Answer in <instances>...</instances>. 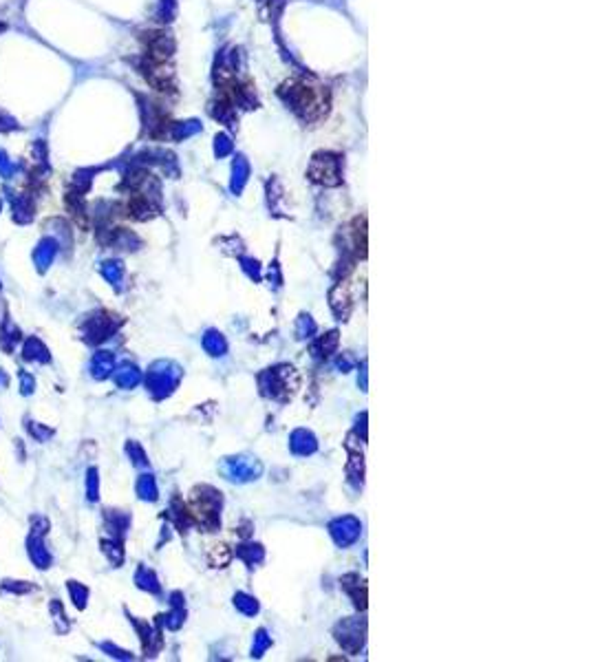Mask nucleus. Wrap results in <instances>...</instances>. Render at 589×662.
<instances>
[{
    "label": "nucleus",
    "instance_id": "obj_11",
    "mask_svg": "<svg viewBox=\"0 0 589 662\" xmlns=\"http://www.w3.org/2000/svg\"><path fill=\"white\" fill-rule=\"evenodd\" d=\"M290 450L296 457H309L318 450V439L309 429H294L290 435Z\"/></svg>",
    "mask_w": 589,
    "mask_h": 662
},
{
    "label": "nucleus",
    "instance_id": "obj_19",
    "mask_svg": "<svg viewBox=\"0 0 589 662\" xmlns=\"http://www.w3.org/2000/svg\"><path fill=\"white\" fill-rule=\"evenodd\" d=\"M269 647H272V636L267 634L265 627H259L257 634H254V640H252V651H250V656H252V658H263Z\"/></svg>",
    "mask_w": 589,
    "mask_h": 662
},
{
    "label": "nucleus",
    "instance_id": "obj_26",
    "mask_svg": "<svg viewBox=\"0 0 589 662\" xmlns=\"http://www.w3.org/2000/svg\"><path fill=\"white\" fill-rule=\"evenodd\" d=\"M356 435H360L362 441H367V411H362L356 417Z\"/></svg>",
    "mask_w": 589,
    "mask_h": 662
},
{
    "label": "nucleus",
    "instance_id": "obj_22",
    "mask_svg": "<svg viewBox=\"0 0 589 662\" xmlns=\"http://www.w3.org/2000/svg\"><path fill=\"white\" fill-rule=\"evenodd\" d=\"M139 495L144 497V499H150V501H155L157 499V486H155V479L153 477H141V481H139Z\"/></svg>",
    "mask_w": 589,
    "mask_h": 662
},
{
    "label": "nucleus",
    "instance_id": "obj_23",
    "mask_svg": "<svg viewBox=\"0 0 589 662\" xmlns=\"http://www.w3.org/2000/svg\"><path fill=\"white\" fill-rule=\"evenodd\" d=\"M245 179H247V166H245L243 162H236V166H234V181H232V190H234V193L241 190L243 183H245Z\"/></svg>",
    "mask_w": 589,
    "mask_h": 662
},
{
    "label": "nucleus",
    "instance_id": "obj_27",
    "mask_svg": "<svg viewBox=\"0 0 589 662\" xmlns=\"http://www.w3.org/2000/svg\"><path fill=\"white\" fill-rule=\"evenodd\" d=\"M269 280H276L274 287L283 285V276H280V270H278V263H274L272 267H269Z\"/></svg>",
    "mask_w": 589,
    "mask_h": 662
},
{
    "label": "nucleus",
    "instance_id": "obj_15",
    "mask_svg": "<svg viewBox=\"0 0 589 662\" xmlns=\"http://www.w3.org/2000/svg\"><path fill=\"white\" fill-rule=\"evenodd\" d=\"M234 554L241 559L250 570H254V567L265 561V547L261 543H241V545H236Z\"/></svg>",
    "mask_w": 589,
    "mask_h": 662
},
{
    "label": "nucleus",
    "instance_id": "obj_17",
    "mask_svg": "<svg viewBox=\"0 0 589 662\" xmlns=\"http://www.w3.org/2000/svg\"><path fill=\"white\" fill-rule=\"evenodd\" d=\"M172 611L170 616H166V625L170 629H179L186 621V603H183V594L181 592H174L172 594Z\"/></svg>",
    "mask_w": 589,
    "mask_h": 662
},
{
    "label": "nucleus",
    "instance_id": "obj_24",
    "mask_svg": "<svg viewBox=\"0 0 589 662\" xmlns=\"http://www.w3.org/2000/svg\"><path fill=\"white\" fill-rule=\"evenodd\" d=\"M356 365H358V360H356L351 353H349V351H344V353H340V356L336 358V367H338L342 373H349Z\"/></svg>",
    "mask_w": 589,
    "mask_h": 662
},
{
    "label": "nucleus",
    "instance_id": "obj_2",
    "mask_svg": "<svg viewBox=\"0 0 589 662\" xmlns=\"http://www.w3.org/2000/svg\"><path fill=\"white\" fill-rule=\"evenodd\" d=\"M259 389L265 398L276 402H287L300 389V375L292 365L269 367L259 375Z\"/></svg>",
    "mask_w": 589,
    "mask_h": 662
},
{
    "label": "nucleus",
    "instance_id": "obj_18",
    "mask_svg": "<svg viewBox=\"0 0 589 662\" xmlns=\"http://www.w3.org/2000/svg\"><path fill=\"white\" fill-rule=\"evenodd\" d=\"M294 334L298 340H309L318 334V325L309 313H300V316L296 318V325H294Z\"/></svg>",
    "mask_w": 589,
    "mask_h": 662
},
{
    "label": "nucleus",
    "instance_id": "obj_7",
    "mask_svg": "<svg viewBox=\"0 0 589 662\" xmlns=\"http://www.w3.org/2000/svg\"><path fill=\"white\" fill-rule=\"evenodd\" d=\"M181 375L183 371L177 365H172V362H159L148 377V387L157 398H166L179 387Z\"/></svg>",
    "mask_w": 589,
    "mask_h": 662
},
{
    "label": "nucleus",
    "instance_id": "obj_13",
    "mask_svg": "<svg viewBox=\"0 0 589 662\" xmlns=\"http://www.w3.org/2000/svg\"><path fill=\"white\" fill-rule=\"evenodd\" d=\"M338 344H340V334L336 329L329 331V334H325V336H318L311 344L313 360H329L333 353H338Z\"/></svg>",
    "mask_w": 589,
    "mask_h": 662
},
{
    "label": "nucleus",
    "instance_id": "obj_20",
    "mask_svg": "<svg viewBox=\"0 0 589 662\" xmlns=\"http://www.w3.org/2000/svg\"><path fill=\"white\" fill-rule=\"evenodd\" d=\"M230 561H232V552H230V547H228L226 543H216V545L210 547V552H208V563H210L212 567H226Z\"/></svg>",
    "mask_w": 589,
    "mask_h": 662
},
{
    "label": "nucleus",
    "instance_id": "obj_12",
    "mask_svg": "<svg viewBox=\"0 0 589 662\" xmlns=\"http://www.w3.org/2000/svg\"><path fill=\"white\" fill-rule=\"evenodd\" d=\"M349 448V462H347V481L351 483L356 491H360L364 483V455L360 448H354L351 444H347Z\"/></svg>",
    "mask_w": 589,
    "mask_h": 662
},
{
    "label": "nucleus",
    "instance_id": "obj_21",
    "mask_svg": "<svg viewBox=\"0 0 589 662\" xmlns=\"http://www.w3.org/2000/svg\"><path fill=\"white\" fill-rule=\"evenodd\" d=\"M238 263H241V270L247 274V278H252L254 283H259V280L263 278L261 263H259L257 259H252V257H241V259H238Z\"/></svg>",
    "mask_w": 589,
    "mask_h": 662
},
{
    "label": "nucleus",
    "instance_id": "obj_1",
    "mask_svg": "<svg viewBox=\"0 0 589 662\" xmlns=\"http://www.w3.org/2000/svg\"><path fill=\"white\" fill-rule=\"evenodd\" d=\"M221 508H223L221 491L208 483L193 488V493H190V512H193L197 526L205 528L208 532H216L221 528Z\"/></svg>",
    "mask_w": 589,
    "mask_h": 662
},
{
    "label": "nucleus",
    "instance_id": "obj_9",
    "mask_svg": "<svg viewBox=\"0 0 589 662\" xmlns=\"http://www.w3.org/2000/svg\"><path fill=\"white\" fill-rule=\"evenodd\" d=\"M354 305H356V301H354V294H351V287H349V283L344 278L338 280L329 292V307L333 311V316H336L338 320H349V316H351V311H354Z\"/></svg>",
    "mask_w": 589,
    "mask_h": 662
},
{
    "label": "nucleus",
    "instance_id": "obj_6",
    "mask_svg": "<svg viewBox=\"0 0 589 662\" xmlns=\"http://www.w3.org/2000/svg\"><path fill=\"white\" fill-rule=\"evenodd\" d=\"M309 179L327 186V188H336L342 183V172H340V155L333 152H318L313 155L311 166H309Z\"/></svg>",
    "mask_w": 589,
    "mask_h": 662
},
{
    "label": "nucleus",
    "instance_id": "obj_5",
    "mask_svg": "<svg viewBox=\"0 0 589 662\" xmlns=\"http://www.w3.org/2000/svg\"><path fill=\"white\" fill-rule=\"evenodd\" d=\"M219 470L228 481L247 483V481H257L263 475V464L257 457H250V455H232V457H223Z\"/></svg>",
    "mask_w": 589,
    "mask_h": 662
},
{
    "label": "nucleus",
    "instance_id": "obj_14",
    "mask_svg": "<svg viewBox=\"0 0 589 662\" xmlns=\"http://www.w3.org/2000/svg\"><path fill=\"white\" fill-rule=\"evenodd\" d=\"M201 344H203L205 353H208L210 358H221V356L228 353V340H226V336H223L219 329H208V331H205L203 338H201Z\"/></svg>",
    "mask_w": 589,
    "mask_h": 662
},
{
    "label": "nucleus",
    "instance_id": "obj_3",
    "mask_svg": "<svg viewBox=\"0 0 589 662\" xmlns=\"http://www.w3.org/2000/svg\"><path fill=\"white\" fill-rule=\"evenodd\" d=\"M287 104L305 122H313V119H321L327 113L329 100H327V91L321 89V86L292 84Z\"/></svg>",
    "mask_w": 589,
    "mask_h": 662
},
{
    "label": "nucleus",
    "instance_id": "obj_16",
    "mask_svg": "<svg viewBox=\"0 0 589 662\" xmlns=\"http://www.w3.org/2000/svg\"><path fill=\"white\" fill-rule=\"evenodd\" d=\"M232 603H234V607L243 614V616H257V614L261 611V605H259V601L254 598L252 594H247V592H236L234 594V598H232Z\"/></svg>",
    "mask_w": 589,
    "mask_h": 662
},
{
    "label": "nucleus",
    "instance_id": "obj_8",
    "mask_svg": "<svg viewBox=\"0 0 589 662\" xmlns=\"http://www.w3.org/2000/svg\"><path fill=\"white\" fill-rule=\"evenodd\" d=\"M327 530H329V537L333 539V543H336L338 547H349V545H354L358 539H360V534H362V524H360V519L358 517H354V514H344V517H336L333 521H329V526H327Z\"/></svg>",
    "mask_w": 589,
    "mask_h": 662
},
{
    "label": "nucleus",
    "instance_id": "obj_10",
    "mask_svg": "<svg viewBox=\"0 0 589 662\" xmlns=\"http://www.w3.org/2000/svg\"><path fill=\"white\" fill-rule=\"evenodd\" d=\"M340 588L347 592V596L351 598V603L358 611H364L367 609V585H364V580L360 578L358 572H349L340 578Z\"/></svg>",
    "mask_w": 589,
    "mask_h": 662
},
{
    "label": "nucleus",
    "instance_id": "obj_25",
    "mask_svg": "<svg viewBox=\"0 0 589 662\" xmlns=\"http://www.w3.org/2000/svg\"><path fill=\"white\" fill-rule=\"evenodd\" d=\"M137 580H139V585H141V588H146V590H150V592H159V583H157V578H155L150 572H148V574H146V572H141Z\"/></svg>",
    "mask_w": 589,
    "mask_h": 662
},
{
    "label": "nucleus",
    "instance_id": "obj_4",
    "mask_svg": "<svg viewBox=\"0 0 589 662\" xmlns=\"http://www.w3.org/2000/svg\"><path fill=\"white\" fill-rule=\"evenodd\" d=\"M333 640L340 644V649L349 656H356L367 644V618L351 616L342 618L333 627Z\"/></svg>",
    "mask_w": 589,
    "mask_h": 662
},
{
    "label": "nucleus",
    "instance_id": "obj_28",
    "mask_svg": "<svg viewBox=\"0 0 589 662\" xmlns=\"http://www.w3.org/2000/svg\"><path fill=\"white\" fill-rule=\"evenodd\" d=\"M362 391H367V362H362Z\"/></svg>",
    "mask_w": 589,
    "mask_h": 662
}]
</instances>
